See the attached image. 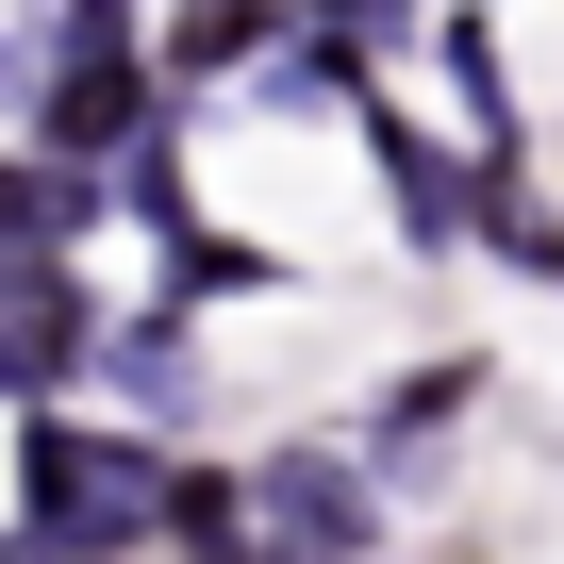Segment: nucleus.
Listing matches in <instances>:
<instances>
[{
    "instance_id": "nucleus-1",
    "label": "nucleus",
    "mask_w": 564,
    "mask_h": 564,
    "mask_svg": "<svg viewBox=\"0 0 564 564\" xmlns=\"http://www.w3.org/2000/svg\"><path fill=\"white\" fill-rule=\"evenodd\" d=\"M166 465L133 415H18V547L51 564H117L133 531H166Z\"/></svg>"
},
{
    "instance_id": "nucleus-2",
    "label": "nucleus",
    "mask_w": 564,
    "mask_h": 564,
    "mask_svg": "<svg viewBox=\"0 0 564 564\" xmlns=\"http://www.w3.org/2000/svg\"><path fill=\"white\" fill-rule=\"evenodd\" d=\"M150 133H166V84H150V51H51V67H34V166H67V183H117Z\"/></svg>"
},
{
    "instance_id": "nucleus-3",
    "label": "nucleus",
    "mask_w": 564,
    "mask_h": 564,
    "mask_svg": "<svg viewBox=\"0 0 564 564\" xmlns=\"http://www.w3.org/2000/svg\"><path fill=\"white\" fill-rule=\"evenodd\" d=\"M382 547V481L349 448H265L249 465V564H366Z\"/></svg>"
},
{
    "instance_id": "nucleus-4",
    "label": "nucleus",
    "mask_w": 564,
    "mask_h": 564,
    "mask_svg": "<svg viewBox=\"0 0 564 564\" xmlns=\"http://www.w3.org/2000/svg\"><path fill=\"white\" fill-rule=\"evenodd\" d=\"M100 399H133V432L166 448V415L199 399V316H183V300H150V316H117V333H100Z\"/></svg>"
},
{
    "instance_id": "nucleus-5",
    "label": "nucleus",
    "mask_w": 564,
    "mask_h": 564,
    "mask_svg": "<svg viewBox=\"0 0 564 564\" xmlns=\"http://www.w3.org/2000/svg\"><path fill=\"white\" fill-rule=\"evenodd\" d=\"M366 150H382V183H399V232H415V249H448V232H465V199H481V150L448 166L399 100H366Z\"/></svg>"
},
{
    "instance_id": "nucleus-6",
    "label": "nucleus",
    "mask_w": 564,
    "mask_h": 564,
    "mask_svg": "<svg viewBox=\"0 0 564 564\" xmlns=\"http://www.w3.org/2000/svg\"><path fill=\"white\" fill-rule=\"evenodd\" d=\"M282 18H300V0H183V18H166V51H150V84H232Z\"/></svg>"
},
{
    "instance_id": "nucleus-7",
    "label": "nucleus",
    "mask_w": 564,
    "mask_h": 564,
    "mask_svg": "<svg viewBox=\"0 0 564 564\" xmlns=\"http://www.w3.org/2000/svg\"><path fill=\"white\" fill-rule=\"evenodd\" d=\"M465 232H481V249H498L514 282H564V216L531 199V166H514V150L481 166V199H465Z\"/></svg>"
},
{
    "instance_id": "nucleus-8",
    "label": "nucleus",
    "mask_w": 564,
    "mask_h": 564,
    "mask_svg": "<svg viewBox=\"0 0 564 564\" xmlns=\"http://www.w3.org/2000/svg\"><path fill=\"white\" fill-rule=\"evenodd\" d=\"M349 84H366V34H282L249 100H282V117H316V100H349ZM349 117H366V100H349Z\"/></svg>"
},
{
    "instance_id": "nucleus-9",
    "label": "nucleus",
    "mask_w": 564,
    "mask_h": 564,
    "mask_svg": "<svg viewBox=\"0 0 564 564\" xmlns=\"http://www.w3.org/2000/svg\"><path fill=\"white\" fill-rule=\"evenodd\" d=\"M432 67H448V100H465V133H481V166H498V0H465V18L432 34Z\"/></svg>"
},
{
    "instance_id": "nucleus-10",
    "label": "nucleus",
    "mask_w": 564,
    "mask_h": 564,
    "mask_svg": "<svg viewBox=\"0 0 564 564\" xmlns=\"http://www.w3.org/2000/svg\"><path fill=\"white\" fill-rule=\"evenodd\" d=\"M166 282H183V300H265V282H282V249H249V232H199V249H166Z\"/></svg>"
},
{
    "instance_id": "nucleus-11",
    "label": "nucleus",
    "mask_w": 564,
    "mask_h": 564,
    "mask_svg": "<svg viewBox=\"0 0 564 564\" xmlns=\"http://www.w3.org/2000/svg\"><path fill=\"white\" fill-rule=\"evenodd\" d=\"M465 382H481V366H415V382L366 415V448H415V432H448V415H465Z\"/></svg>"
},
{
    "instance_id": "nucleus-12",
    "label": "nucleus",
    "mask_w": 564,
    "mask_h": 564,
    "mask_svg": "<svg viewBox=\"0 0 564 564\" xmlns=\"http://www.w3.org/2000/svg\"><path fill=\"white\" fill-rule=\"evenodd\" d=\"M300 18H316V34H366V51H382V34L415 18V0H300Z\"/></svg>"
}]
</instances>
